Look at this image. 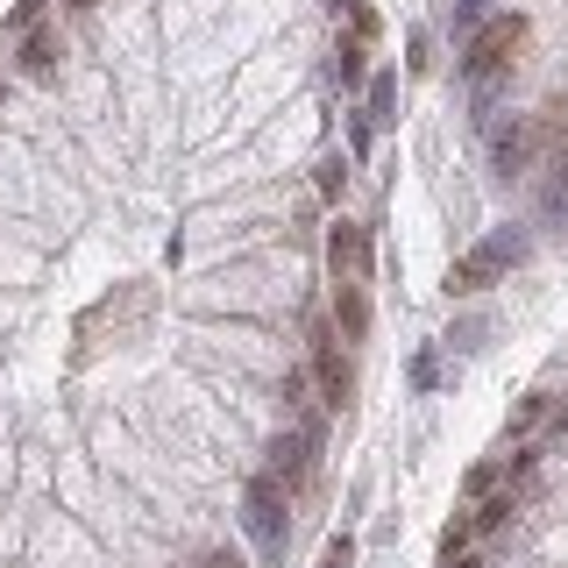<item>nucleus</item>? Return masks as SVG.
<instances>
[{
  "instance_id": "obj_2",
  "label": "nucleus",
  "mask_w": 568,
  "mask_h": 568,
  "mask_svg": "<svg viewBox=\"0 0 568 568\" xmlns=\"http://www.w3.org/2000/svg\"><path fill=\"white\" fill-rule=\"evenodd\" d=\"M306 363H313V377H320V405H327V413H342V405H348V390H355L348 342H342L334 327H313V342H306Z\"/></svg>"
},
{
  "instance_id": "obj_5",
  "label": "nucleus",
  "mask_w": 568,
  "mask_h": 568,
  "mask_svg": "<svg viewBox=\"0 0 568 568\" xmlns=\"http://www.w3.org/2000/svg\"><path fill=\"white\" fill-rule=\"evenodd\" d=\"M327 306H334V334H342V342L355 348V342L369 334V284H334Z\"/></svg>"
},
{
  "instance_id": "obj_1",
  "label": "nucleus",
  "mask_w": 568,
  "mask_h": 568,
  "mask_svg": "<svg viewBox=\"0 0 568 568\" xmlns=\"http://www.w3.org/2000/svg\"><path fill=\"white\" fill-rule=\"evenodd\" d=\"M519 50H526V22L519 14H490V22L469 36V58L462 64H469L476 85H490V79H505V71L519 64Z\"/></svg>"
},
{
  "instance_id": "obj_3",
  "label": "nucleus",
  "mask_w": 568,
  "mask_h": 568,
  "mask_svg": "<svg viewBox=\"0 0 568 568\" xmlns=\"http://www.w3.org/2000/svg\"><path fill=\"white\" fill-rule=\"evenodd\" d=\"M511 263H519V242H511V235H490L484 248H469V256L448 271V292H484V284L497 271H511Z\"/></svg>"
},
{
  "instance_id": "obj_9",
  "label": "nucleus",
  "mask_w": 568,
  "mask_h": 568,
  "mask_svg": "<svg viewBox=\"0 0 568 568\" xmlns=\"http://www.w3.org/2000/svg\"><path fill=\"white\" fill-rule=\"evenodd\" d=\"M71 8H93V0H71Z\"/></svg>"
},
{
  "instance_id": "obj_7",
  "label": "nucleus",
  "mask_w": 568,
  "mask_h": 568,
  "mask_svg": "<svg viewBox=\"0 0 568 568\" xmlns=\"http://www.w3.org/2000/svg\"><path fill=\"white\" fill-rule=\"evenodd\" d=\"M390 106H398V79H390V71H377V79H369V129H377V121H390Z\"/></svg>"
},
{
  "instance_id": "obj_4",
  "label": "nucleus",
  "mask_w": 568,
  "mask_h": 568,
  "mask_svg": "<svg viewBox=\"0 0 568 568\" xmlns=\"http://www.w3.org/2000/svg\"><path fill=\"white\" fill-rule=\"evenodd\" d=\"M327 263H334V284H369V235L355 221H334L327 227Z\"/></svg>"
},
{
  "instance_id": "obj_6",
  "label": "nucleus",
  "mask_w": 568,
  "mask_h": 568,
  "mask_svg": "<svg viewBox=\"0 0 568 568\" xmlns=\"http://www.w3.org/2000/svg\"><path fill=\"white\" fill-rule=\"evenodd\" d=\"M490 150H497V164H505V171H526L532 156H540V129H526V121H511V129L497 135Z\"/></svg>"
},
{
  "instance_id": "obj_8",
  "label": "nucleus",
  "mask_w": 568,
  "mask_h": 568,
  "mask_svg": "<svg viewBox=\"0 0 568 568\" xmlns=\"http://www.w3.org/2000/svg\"><path fill=\"white\" fill-rule=\"evenodd\" d=\"M320 568H355V540H348V532H334V540L320 547Z\"/></svg>"
}]
</instances>
